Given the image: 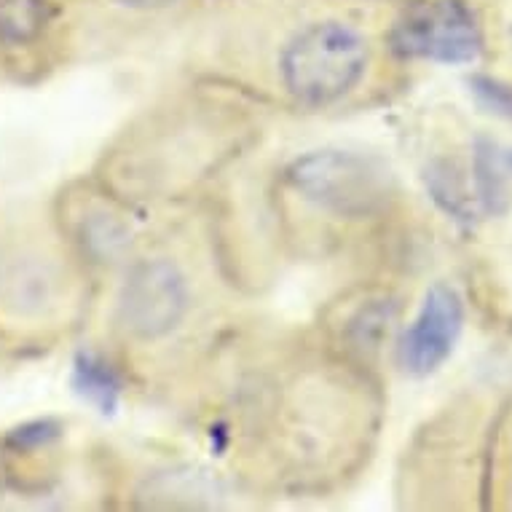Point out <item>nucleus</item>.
Listing matches in <instances>:
<instances>
[{"label": "nucleus", "instance_id": "f257e3e1", "mask_svg": "<svg viewBox=\"0 0 512 512\" xmlns=\"http://www.w3.org/2000/svg\"><path fill=\"white\" fill-rule=\"evenodd\" d=\"M368 43L354 27L328 19L303 27L279 57L282 84L303 105H330L360 84Z\"/></svg>", "mask_w": 512, "mask_h": 512}, {"label": "nucleus", "instance_id": "f03ea898", "mask_svg": "<svg viewBox=\"0 0 512 512\" xmlns=\"http://www.w3.org/2000/svg\"><path fill=\"white\" fill-rule=\"evenodd\" d=\"M295 194L336 218L378 215L392 196L389 169L378 159L352 151H314L287 169Z\"/></svg>", "mask_w": 512, "mask_h": 512}, {"label": "nucleus", "instance_id": "7ed1b4c3", "mask_svg": "<svg viewBox=\"0 0 512 512\" xmlns=\"http://www.w3.org/2000/svg\"><path fill=\"white\" fill-rule=\"evenodd\" d=\"M397 57L470 65L480 57V27L462 0H429L405 11L389 33Z\"/></svg>", "mask_w": 512, "mask_h": 512}, {"label": "nucleus", "instance_id": "20e7f679", "mask_svg": "<svg viewBox=\"0 0 512 512\" xmlns=\"http://www.w3.org/2000/svg\"><path fill=\"white\" fill-rule=\"evenodd\" d=\"M188 282L172 261H140L126 274L118 295V319L129 336L159 341L188 314Z\"/></svg>", "mask_w": 512, "mask_h": 512}, {"label": "nucleus", "instance_id": "39448f33", "mask_svg": "<svg viewBox=\"0 0 512 512\" xmlns=\"http://www.w3.org/2000/svg\"><path fill=\"white\" fill-rule=\"evenodd\" d=\"M464 328V301L456 287L435 282L424 295L419 314L400 341V362L411 376H429L443 365Z\"/></svg>", "mask_w": 512, "mask_h": 512}, {"label": "nucleus", "instance_id": "423d86ee", "mask_svg": "<svg viewBox=\"0 0 512 512\" xmlns=\"http://www.w3.org/2000/svg\"><path fill=\"white\" fill-rule=\"evenodd\" d=\"M472 194L486 215H504L510 210V183L499 145L478 137L472 145Z\"/></svg>", "mask_w": 512, "mask_h": 512}, {"label": "nucleus", "instance_id": "0eeeda50", "mask_svg": "<svg viewBox=\"0 0 512 512\" xmlns=\"http://www.w3.org/2000/svg\"><path fill=\"white\" fill-rule=\"evenodd\" d=\"M424 183L432 196V202L440 210L454 218L462 226H472L475 223V212H478V202L472 188L464 180L462 167L451 159H435L429 161V167L424 169Z\"/></svg>", "mask_w": 512, "mask_h": 512}, {"label": "nucleus", "instance_id": "6e6552de", "mask_svg": "<svg viewBox=\"0 0 512 512\" xmlns=\"http://www.w3.org/2000/svg\"><path fill=\"white\" fill-rule=\"evenodd\" d=\"M73 387L86 403L105 416H113L121 400V378L116 368L92 352H81L73 365Z\"/></svg>", "mask_w": 512, "mask_h": 512}, {"label": "nucleus", "instance_id": "1a4fd4ad", "mask_svg": "<svg viewBox=\"0 0 512 512\" xmlns=\"http://www.w3.org/2000/svg\"><path fill=\"white\" fill-rule=\"evenodd\" d=\"M46 22V0H0V41L9 46H22L38 38Z\"/></svg>", "mask_w": 512, "mask_h": 512}, {"label": "nucleus", "instance_id": "9d476101", "mask_svg": "<svg viewBox=\"0 0 512 512\" xmlns=\"http://www.w3.org/2000/svg\"><path fill=\"white\" fill-rule=\"evenodd\" d=\"M129 228L113 215H89L84 220V247L102 263L116 261L129 250Z\"/></svg>", "mask_w": 512, "mask_h": 512}, {"label": "nucleus", "instance_id": "9b49d317", "mask_svg": "<svg viewBox=\"0 0 512 512\" xmlns=\"http://www.w3.org/2000/svg\"><path fill=\"white\" fill-rule=\"evenodd\" d=\"M470 86L483 108H488L496 116L512 118V86L488 76H472Z\"/></svg>", "mask_w": 512, "mask_h": 512}, {"label": "nucleus", "instance_id": "f8f14e48", "mask_svg": "<svg viewBox=\"0 0 512 512\" xmlns=\"http://www.w3.org/2000/svg\"><path fill=\"white\" fill-rule=\"evenodd\" d=\"M59 435L57 424H51V421H38V424H27V427L17 429L11 440H17L19 448H30V445H43L54 440Z\"/></svg>", "mask_w": 512, "mask_h": 512}, {"label": "nucleus", "instance_id": "ddd939ff", "mask_svg": "<svg viewBox=\"0 0 512 512\" xmlns=\"http://www.w3.org/2000/svg\"><path fill=\"white\" fill-rule=\"evenodd\" d=\"M124 6H132V9H161V6H169L175 0H118Z\"/></svg>", "mask_w": 512, "mask_h": 512}, {"label": "nucleus", "instance_id": "4468645a", "mask_svg": "<svg viewBox=\"0 0 512 512\" xmlns=\"http://www.w3.org/2000/svg\"><path fill=\"white\" fill-rule=\"evenodd\" d=\"M510 167H512V153H510Z\"/></svg>", "mask_w": 512, "mask_h": 512}]
</instances>
